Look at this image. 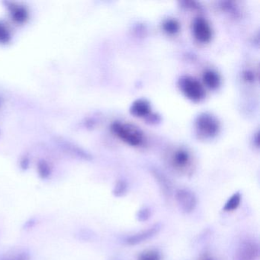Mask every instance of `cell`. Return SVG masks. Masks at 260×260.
I'll return each instance as SVG.
<instances>
[{
	"instance_id": "9c48e42d",
	"label": "cell",
	"mask_w": 260,
	"mask_h": 260,
	"mask_svg": "<svg viewBox=\"0 0 260 260\" xmlns=\"http://www.w3.org/2000/svg\"><path fill=\"white\" fill-rule=\"evenodd\" d=\"M138 260H162V255L157 249H146L138 255Z\"/></svg>"
},
{
	"instance_id": "52a82bcc",
	"label": "cell",
	"mask_w": 260,
	"mask_h": 260,
	"mask_svg": "<svg viewBox=\"0 0 260 260\" xmlns=\"http://www.w3.org/2000/svg\"><path fill=\"white\" fill-rule=\"evenodd\" d=\"M199 127L205 135H212L217 132V124L211 117L203 116L199 118Z\"/></svg>"
},
{
	"instance_id": "d6986e66",
	"label": "cell",
	"mask_w": 260,
	"mask_h": 260,
	"mask_svg": "<svg viewBox=\"0 0 260 260\" xmlns=\"http://www.w3.org/2000/svg\"><path fill=\"white\" fill-rule=\"evenodd\" d=\"M199 260H216L212 255L210 253L203 254V255H201L200 258H199Z\"/></svg>"
},
{
	"instance_id": "ac0fdd59",
	"label": "cell",
	"mask_w": 260,
	"mask_h": 260,
	"mask_svg": "<svg viewBox=\"0 0 260 260\" xmlns=\"http://www.w3.org/2000/svg\"><path fill=\"white\" fill-rule=\"evenodd\" d=\"M29 254L25 252H19L14 255H8L2 260H29Z\"/></svg>"
},
{
	"instance_id": "2e32d148",
	"label": "cell",
	"mask_w": 260,
	"mask_h": 260,
	"mask_svg": "<svg viewBox=\"0 0 260 260\" xmlns=\"http://www.w3.org/2000/svg\"><path fill=\"white\" fill-rule=\"evenodd\" d=\"M13 17L18 22H22L27 19V13L23 8H15L13 11Z\"/></svg>"
},
{
	"instance_id": "8992f818",
	"label": "cell",
	"mask_w": 260,
	"mask_h": 260,
	"mask_svg": "<svg viewBox=\"0 0 260 260\" xmlns=\"http://www.w3.org/2000/svg\"><path fill=\"white\" fill-rule=\"evenodd\" d=\"M194 33L196 39L202 42H207L211 36V28L204 19H198L194 25Z\"/></svg>"
},
{
	"instance_id": "7c38bea8",
	"label": "cell",
	"mask_w": 260,
	"mask_h": 260,
	"mask_svg": "<svg viewBox=\"0 0 260 260\" xmlns=\"http://www.w3.org/2000/svg\"><path fill=\"white\" fill-rule=\"evenodd\" d=\"M204 80L210 88H216L219 84L218 77L213 72H207L205 74Z\"/></svg>"
},
{
	"instance_id": "3957f363",
	"label": "cell",
	"mask_w": 260,
	"mask_h": 260,
	"mask_svg": "<svg viewBox=\"0 0 260 260\" xmlns=\"http://www.w3.org/2000/svg\"><path fill=\"white\" fill-rule=\"evenodd\" d=\"M114 132L123 141L132 146H138L142 142L143 137L141 132L132 126L115 124L113 126Z\"/></svg>"
},
{
	"instance_id": "5bb4252c",
	"label": "cell",
	"mask_w": 260,
	"mask_h": 260,
	"mask_svg": "<svg viewBox=\"0 0 260 260\" xmlns=\"http://www.w3.org/2000/svg\"><path fill=\"white\" fill-rule=\"evenodd\" d=\"M38 170H39V176L42 179H46L51 176V169L46 162H39Z\"/></svg>"
},
{
	"instance_id": "ba28073f",
	"label": "cell",
	"mask_w": 260,
	"mask_h": 260,
	"mask_svg": "<svg viewBox=\"0 0 260 260\" xmlns=\"http://www.w3.org/2000/svg\"><path fill=\"white\" fill-rule=\"evenodd\" d=\"M242 196L240 191H237L231 196L224 204L223 211L225 212H232L236 211L241 203Z\"/></svg>"
},
{
	"instance_id": "e0dca14e",
	"label": "cell",
	"mask_w": 260,
	"mask_h": 260,
	"mask_svg": "<svg viewBox=\"0 0 260 260\" xmlns=\"http://www.w3.org/2000/svg\"><path fill=\"white\" fill-rule=\"evenodd\" d=\"M127 185L125 182H119L115 185V189L113 190V194L116 197H122L127 192Z\"/></svg>"
},
{
	"instance_id": "9a60e30c",
	"label": "cell",
	"mask_w": 260,
	"mask_h": 260,
	"mask_svg": "<svg viewBox=\"0 0 260 260\" xmlns=\"http://www.w3.org/2000/svg\"><path fill=\"white\" fill-rule=\"evenodd\" d=\"M10 39H11V35L8 28L4 24L0 23V43H8Z\"/></svg>"
},
{
	"instance_id": "30bf717a",
	"label": "cell",
	"mask_w": 260,
	"mask_h": 260,
	"mask_svg": "<svg viewBox=\"0 0 260 260\" xmlns=\"http://www.w3.org/2000/svg\"><path fill=\"white\" fill-rule=\"evenodd\" d=\"M173 162H174V166L176 168L179 169V170L185 169L189 162V156L185 152H179L175 156Z\"/></svg>"
},
{
	"instance_id": "8fae6325",
	"label": "cell",
	"mask_w": 260,
	"mask_h": 260,
	"mask_svg": "<svg viewBox=\"0 0 260 260\" xmlns=\"http://www.w3.org/2000/svg\"><path fill=\"white\" fill-rule=\"evenodd\" d=\"M132 112L134 115L138 116H144L150 112V107L145 102L138 101L132 106Z\"/></svg>"
},
{
	"instance_id": "7a4b0ae2",
	"label": "cell",
	"mask_w": 260,
	"mask_h": 260,
	"mask_svg": "<svg viewBox=\"0 0 260 260\" xmlns=\"http://www.w3.org/2000/svg\"><path fill=\"white\" fill-rule=\"evenodd\" d=\"M175 199L181 211L185 214L194 211L197 206L196 194L188 188H179L175 193Z\"/></svg>"
},
{
	"instance_id": "5b68a950",
	"label": "cell",
	"mask_w": 260,
	"mask_h": 260,
	"mask_svg": "<svg viewBox=\"0 0 260 260\" xmlns=\"http://www.w3.org/2000/svg\"><path fill=\"white\" fill-rule=\"evenodd\" d=\"M181 89L190 100H200L204 96V90L199 82L194 79L185 78L181 83Z\"/></svg>"
},
{
	"instance_id": "ffe728a7",
	"label": "cell",
	"mask_w": 260,
	"mask_h": 260,
	"mask_svg": "<svg viewBox=\"0 0 260 260\" xmlns=\"http://www.w3.org/2000/svg\"><path fill=\"white\" fill-rule=\"evenodd\" d=\"M168 31H176V24H170V23H169L168 25Z\"/></svg>"
},
{
	"instance_id": "6da1fadb",
	"label": "cell",
	"mask_w": 260,
	"mask_h": 260,
	"mask_svg": "<svg viewBox=\"0 0 260 260\" xmlns=\"http://www.w3.org/2000/svg\"><path fill=\"white\" fill-rule=\"evenodd\" d=\"M259 246L252 240H243L237 246L233 260H258Z\"/></svg>"
},
{
	"instance_id": "4fadbf2b",
	"label": "cell",
	"mask_w": 260,
	"mask_h": 260,
	"mask_svg": "<svg viewBox=\"0 0 260 260\" xmlns=\"http://www.w3.org/2000/svg\"><path fill=\"white\" fill-rule=\"evenodd\" d=\"M151 212L152 211L150 208L144 207L138 211L137 219L141 222L147 221L151 217Z\"/></svg>"
},
{
	"instance_id": "277c9868",
	"label": "cell",
	"mask_w": 260,
	"mask_h": 260,
	"mask_svg": "<svg viewBox=\"0 0 260 260\" xmlns=\"http://www.w3.org/2000/svg\"><path fill=\"white\" fill-rule=\"evenodd\" d=\"M162 228V226L160 223H155L147 229L127 236L124 239V242L129 246H136V245L141 244V243L147 241L157 235L160 232Z\"/></svg>"
}]
</instances>
